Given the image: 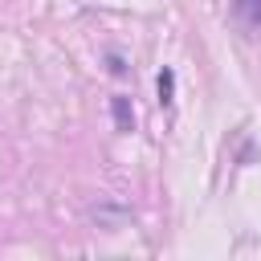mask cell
<instances>
[{
	"instance_id": "cell-1",
	"label": "cell",
	"mask_w": 261,
	"mask_h": 261,
	"mask_svg": "<svg viewBox=\"0 0 261 261\" xmlns=\"http://www.w3.org/2000/svg\"><path fill=\"white\" fill-rule=\"evenodd\" d=\"M90 220H94L98 228H106V232H118V228L130 220V208H122V204H114V200H102V204L90 208Z\"/></svg>"
},
{
	"instance_id": "cell-2",
	"label": "cell",
	"mask_w": 261,
	"mask_h": 261,
	"mask_svg": "<svg viewBox=\"0 0 261 261\" xmlns=\"http://www.w3.org/2000/svg\"><path fill=\"white\" fill-rule=\"evenodd\" d=\"M110 114H114V130H122V135L135 130V106H130L126 94H114L110 98Z\"/></svg>"
},
{
	"instance_id": "cell-3",
	"label": "cell",
	"mask_w": 261,
	"mask_h": 261,
	"mask_svg": "<svg viewBox=\"0 0 261 261\" xmlns=\"http://www.w3.org/2000/svg\"><path fill=\"white\" fill-rule=\"evenodd\" d=\"M232 12L249 33H261V0H232Z\"/></svg>"
},
{
	"instance_id": "cell-4",
	"label": "cell",
	"mask_w": 261,
	"mask_h": 261,
	"mask_svg": "<svg viewBox=\"0 0 261 261\" xmlns=\"http://www.w3.org/2000/svg\"><path fill=\"white\" fill-rule=\"evenodd\" d=\"M171 90H175V73H171V69H163V73H159V98H163V102H171Z\"/></svg>"
}]
</instances>
